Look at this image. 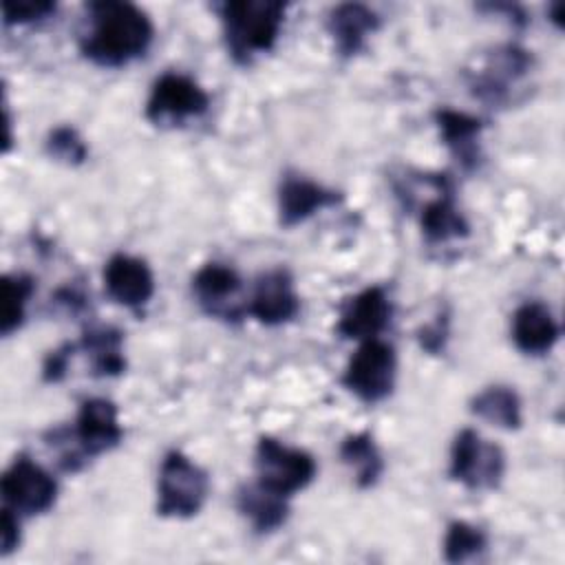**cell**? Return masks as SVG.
Wrapping results in <instances>:
<instances>
[{
    "label": "cell",
    "instance_id": "cell-27",
    "mask_svg": "<svg viewBox=\"0 0 565 565\" xmlns=\"http://www.w3.org/2000/svg\"><path fill=\"white\" fill-rule=\"evenodd\" d=\"M55 13V2L49 0H18L2 2V20L4 24H29L49 18Z\"/></svg>",
    "mask_w": 565,
    "mask_h": 565
},
{
    "label": "cell",
    "instance_id": "cell-15",
    "mask_svg": "<svg viewBox=\"0 0 565 565\" xmlns=\"http://www.w3.org/2000/svg\"><path fill=\"white\" fill-rule=\"evenodd\" d=\"M342 196L335 190H329L307 177L300 174H287L280 181L278 188V218L280 225L294 227L309 216H313L318 210H324L333 203H338Z\"/></svg>",
    "mask_w": 565,
    "mask_h": 565
},
{
    "label": "cell",
    "instance_id": "cell-25",
    "mask_svg": "<svg viewBox=\"0 0 565 565\" xmlns=\"http://www.w3.org/2000/svg\"><path fill=\"white\" fill-rule=\"evenodd\" d=\"M488 539L481 527L468 521H452L444 534V558L448 563H466L486 550Z\"/></svg>",
    "mask_w": 565,
    "mask_h": 565
},
{
    "label": "cell",
    "instance_id": "cell-22",
    "mask_svg": "<svg viewBox=\"0 0 565 565\" xmlns=\"http://www.w3.org/2000/svg\"><path fill=\"white\" fill-rule=\"evenodd\" d=\"M342 461L353 470L358 488H373L384 472V461L377 444L369 433L347 435L340 444Z\"/></svg>",
    "mask_w": 565,
    "mask_h": 565
},
{
    "label": "cell",
    "instance_id": "cell-2",
    "mask_svg": "<svg viewBox=\"0 0 565 565\" xmlns=\"http://www.w3.org/2000/svg\"><path fill=\"white\" fill-rule=\"evenodd\" d=\"M287 4L276 0H232L218 9L227 53L238 64H249L258 53L274 49Z\"/></svg>",
    "mask_w": 565,
    "mask_h": 565
},
{
    "label": "cell",
    "instance_id": "cell-17",
    "mask_svg": "<svg viewBox=\"0 0 565 565\" xmlns=\"http://www.w3.org/2000/svg\"><path fill=\"white\" fill-rule=\"evenodd\" d=\"M380 29L377 13L362 2L335 4L327 15V31L333 38L335 51L351 57L362 51L366 38Z\"/></svg>",
    "mask_w": 565,
    "mask_h": 565
},
{
    "label": "cell",
    "instance_id": "cell-24",
    "mask_svg": "<svg viewBox=\"0 0 565 565\" xmlns=\"http://www.w3.org/2000/svg\"><path fill=\"white\" fill-rule=\"evenodd\" d=\"M33 291H35V285L31 276H24V274L2 276V285H0V300H2L0 333L2 335H11L15 329H20Z\"/></svg>",
    "mask_w": 565,
    "mask_h": 565
},
{
    "label": "cell",
    "instance_id": "cell-10",
    "mask_svg": "<svg viewBox=\"0 0 565 565\" xmlns=\"http://www.w3.org/2000/svg\"><path fill=\"white\" fill-rule=\"evenodd\" d=\"M104 289L121 307L141 311L154 294V276L148 263L130 254H113L104 265Z\"/></svg>",
    "mask_w": 565,
    "mask_h": 565
},
{
    "label": "cell",
    "instance_id": "cell-28",
    "mask_svg": "<svg viewBox=\"0 0 565 565\" xmlns=\"http://www.w3.org/2000/svg\"><path fill=\"white\" fill-rule=\"evenodd\" d=\"M20 545V514L11 508H2L0 523V554L9 556Z\"/></svg>",
    "mask_w": 565,
    "mask_h": 565
},
{
    "label": "cell",
    "instance_id": "cell-21",
    "mask_svg": "<svg viewBox=\"0 0 565 565\" xmlns=\"http://www.w3.org/2000/svg\"><path fill=\"white\" fill-rule=\"evenodd\" d=\"M470 413L503 430H516L523 424L521 399L516 391L505 384H490L481 388L470 399Z\"/></svg>",
    "mask_w": 565,
    "mask_h": 565
},
{
    "label": "cell",
    "instance_id": "cell-9",
    "mask_svg": "<svg viewBox=\"0 0 565 565\" xmlns=\"http://www.w3.org/2000/svg\"><path fill=\"white\" fill-rule=\"evenodd\" d=\"M0 492L4 508L18 514H44L55 505L57 481L26 455H18L2 475Z\"/></svg>",
    "mask_w": 565,
    "mask_h": 565
},
{
    "label": "cell",
    "instance_id": "cell-7",
    "mask_svg": "<svg viewBox=\"0 0 565 565\" xmlns=\"http://www.w3.org/2000/svg\"><path fill=\"white\" fill-rule=\"evenodd\" d=\"M73 446L68 470H77L84 459L99 457L117 448L124 439L117 406L106 397H88L79 404L75 424L68 433Z\"/></svg>",
    "mask_w": 565,
    "mask_h": 565
},
{
    "label": "cell",
    "instance_id": "cell-20",
    "mask_svg": "<svg viewBox=\"0 0 565 565\" xmlns=\"http://www.w3.org/2000/svg\"><path fill=\"white\" fill-rule=\"evenodd\" d=\"M419 225L428 243H446L452 238H466L470 234L468 221L457 210L448 183H444L435 199L426 201L419 214Z\"/></svg>",
    "mask_w": 565,
    "mask_h": 565
},
{
    "label": "cell",
    "instance_id": "cell-11",
    "mask_svg": "<svg viewBox=\"0 0 565 565\" xmlns=\"http://www.w3.org/2000/svg\"><path fill=\"white\" fill-rule=\"evenodd\" d=\"M391 316L393 305L386 289L373 285L358 291L342 305L335 331L347 340L364 342L371 338H380V333L388 327Z\"/></svg>",
    "mask_w": 565,
    "mask_h": 565
},
{
    "label": "cell",
    "instance_id": "cell-23",
    "mask_svg": "<svg viewBox=\"0 0 565 565\" xmlns=\"http://www.w3.org/2000/svg\"><path fill=\"white\" fill-rule=\"evenodd\" d=\"M79 347L90 355V369L99 377H115L124 373L126 358L121 347V333L113 327L88 329Z\"/></svg>",
    "mask_w": 565,
    "mask_h": 565
},
{
    "label": "cell",
    "instance_id": "cell-26",
    "mask_svg": "<svg viewBox=\"0 0 565 565\" xmlns=\"http://www.w3.org/2000/svg\"><path fill=\"white\" fill-rule=\"evenodd\" d=\"M46 152L66 166H79L88 157V146L73 126H55L46 137Z\"/></svg>",
    "mask_w": 565,
    "mask_h": 565
},
{
    "label": "cell",
    "instance_id": "cell-29",
    "mask_svg": "<svg viewBox=\"0 0 565 565\" xmlns=\"http://www.w3.org/2000/svg\"><path fill=\"white\" fill-rule=\"evenodd\" d=\"M71 353H73V344H64V347H60V349H55L46 355L44 366H42V375H44L46 382H60L64 377Z\"/></svg>",
    "mask_w": 565,
    "mask_h": 565
},
{
    "label": "cell",
    "instance_id": "cell-6",
    "mask_svg": "<svg viewBox=\"0 0 565 565\" xmlns=\"http://www.w3.org/2000/svg\"><path fill=\"white\" fill-rule=\"evenodd\" d=\"M448 475L468 490H494L505 475V455L494 441L463 428L452 439Z\"/></svg>",
    "mask_w": 565,
    "mask_h": 565
},
{
    "label": "cell",
    "instance_id": "cell-19",
    "mask_svg": "<svg viewBox=\"0 0 565 565\" xmlns=\"http://www.w3.org/2000/svg\"><path fill=\"white\" fill-rule=\"evenodd\" d=\"M236 505H238V512L249 521V525L260 534L276 532L278 527L285 525L289 516L287 499L276 492H269L256 481L243 486L236 492Z\"/></svg>",
    "mask_w": 565,
    "mask_h": 565
},
{
    "label": "cell",
    "instance_id": "cell-8",
    "mask_svg": "<svg viewBox=\"0 0 565 565\" xmlns=\"http://www.w3.org/2000/svg\"><path fill=\"white\" fill-rule=\"evenodd\" d=\"M210 108V95L190 75L168 71L150 88L146 117L154 126H179L192 117H201Z\"/></svg>",
    "mask_w": 565,
    "mask_h": 565
},
{
    "label": "cell",
    "instance_id": "cell-13",
    "mask_svg": "<svg viewBox=\"0 0 565 565\" xmlns=\"http://www.w3.org/2000/svg\"><path fill=\"white\" fill-rule=\"evenodd\" d=\"M532 66V55L514 44L501 46L490 53L483 68L475 73L472 88L483 102H503L510 84H516Z\"/></svg>",
    "mask_w": 565,
    "mask_h": 565
},
{
    "label": "cell",
    "instance_id": "cell-12",
    "mask_svg": "<svg viewBox=\"0 0 565 565\" xmlns=\"http://www.w3.org/2000/svg\"><path fill=\"white\" fill-rule=\"evenodd\" d=\"M247 311L265 327H278L294 320L300 311V296L287 269L276 267L258 276Z\"/></svg>",
    "mask_w": 565,
    "mask_h": 565
},
{
    "label": "cell",
    "instance_id": "cell-4",
    "mask_svg": "<svg viewBox=\"0 0 565 565\" xmlns=\"http://www.w3.org/2000/svg\"><path fill=\"white\" fill-rule=\"evenodd\" d=\"M256 483L285 499L305 490L316 477V459L274 437H260L254 452Z\"/></svg>",
    "mask_w": 565,
    "mask_h": 565
},
{
    "label": "cell",
    "instance_id": "cell-18",
    "mask_svg": "<svg viewBox=\"0 0 565 565\" xmlns=\"http://www.w3.org/2000/svg\"><path fill=\"white\" fill-rule=\"evenodd\" d=\"M435 124L441 141L452 152V157L461 163V168L466 170L475 168L481 159L479 137L483 130V121L455 108H439L435 113Z\"/></svg>",
    "mask_w": 565,
    "mask_h": 565
},
{
    "label": "cell",
    "instance_id": "cell-30",
    "mask_svg": "<svg viewBox=\"0 0 565 565\" xmlns=\"http://www.w3.org/2000/svg\"><path fill=\"white\" fill-rule=\"evenodd\" d=\"M446 335H448V320L446 318H437L433 324L424 327L419 331V342L426 351L430 353H437L439 349H444V342H446Z\"/></svg>",
    "mask_w": 565,
    "mask_h": 565
},
{
    "label": "cell",
    "instance_id": "cell-1",
    "mask_svg": "<svg viewBox=\"0 0 565 565\" xmlns=\"http://www.w3.org/2000/svg\"><path fill=\"white\" fill-rule=\"evenodd\" d=\"M86 9L88 31L79 38L86 60L104 68H119L146 55L154 26L143 9L121 0H97Z\"/></svg>",
    "mask_w": 565,
    "mask_h": 565
},
{
    "label": "cell",
    "instance_id": "cell-3",
    "mask_svg": "<svg viewBox=\"0 0 565 565\" xmlns=\"http://www.w3.org/2000/svg\"><path fill=\"white\" fill-rule=\"evenodd\" d=\"M210 492L207 472L181 450L166 452L157 479V514L190 519L201 512Z\"/></svg>",
    "mask_w": 565,
    "mask_h": 565
},
{
    "label": "cell",
    "instance_id": "cell-16",
    "mask_svg": "<svg viewBox=\"0 0 565 565\" xmlns=\"http://www.w3.org/2000/svg\"><path fill=\"white\" fill-rule=\"evenodd\" d=\"M192 291L207 313L232 320L238 318L234 300L241 294V278L230 265L205 263L199 267V271L192 276Z\"/></svg>",
    "mask_w": 565,
    "mask_h": 565
},
{
    "label": "cell",
    "instance_id": "cell-5",
    "mask_svg": "<svg viewBox=\"0 0 565 565\" xmlns=\"http://www.w3.org/2000/svg\"><path fill=\"white\" fill-rule=\"evenodd\" d=\"M395 375V349L380 338H371L360 342L358 351L351 355L342 373V386L360 402L377 404L393 393Z\"/></svg>",
    "mask_w": 565,
    "mask_h": 565
},
{
    "label": "cell",
    "instance_id": "cell-14",
    "mask_svg": "<svg viewBox=\"0 0 565 565\" xmlns=\"http://www.w3.org/2000/svg\"><path fill=\"white\" fill-rule=\"evenodd\" d=\"M510 333L514 347L521 353L545 355L558 342L561 327L545 302L527 300L514 309Z\"/></svg>",
    "mask_w": 565,
    "mask_h": 565
}]
</instances>
